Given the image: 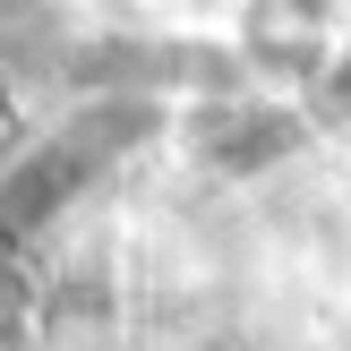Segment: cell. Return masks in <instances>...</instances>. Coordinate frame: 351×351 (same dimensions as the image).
Returning <instances> with one entry per match:
<instances>
[{"instance_id": "3957f363", "label": "cell", "mask_w": 351, "mask_h": 351, "mask_svg": "<svg viewBox=\"0 0 351 351\" xmlns=\"http://www.w3.org/2000/svg\"><path fill=\"white\" fill-rule=\"evenodd\" d=\"M154 9H163V17H180V26H206V34H232L249 0H154Z\"/></svg>"}, {"instance_id": "6da1fadb", "label": "cell", "mask_w": 351, "mask_h": 351, "mask_svg": "<svg viewBox=\"0 0 351 351\" xmlns=\"http://www.w3.org/2000/svg\"><path fill=\"white\" fill-rule=\"evenodd\" d=\"M189 146H197L206 171H223V180H249V171L283 163L291 146H300V120L283 112V103H197V129H189Z\"/></svg>"}, {"instance_id": "7a4b0ae2", "label": "cell", "mask_w": 351, "mask_h": 351, "mask_svg": "<svg viewBox=\"0 0 351 351\" xmlns=\"http://www.w3.org/2000/svg\"><path fill=\"white\" fill-rule=\"evenodd\" d=\"M335 17H343L335 0H249L232 34L257 51V60H283V69H326V60L343 51V43H335V34H343Z\"/></svg>"}, {"instance_id": "277c9868", "label": "cell", "mask_w": 351, "mask_h": 351, "mask_svg": "<svg viewBox=\"0 0 351 351\" xmlns=\"http://www.w3.org/2000/svg\"><path fill=\"white\" fill-rule=\"evenodd\" d=\"M317 95H326V120H351V43L317 69Z\"/></svg>"}]
</instances>
